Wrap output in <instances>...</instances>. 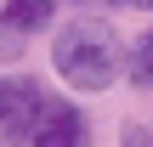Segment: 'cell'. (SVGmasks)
I'll return each mask as SVG.
<instances>
[{
  "label": "cell",
  "instance_id": "3957f363",
  "mask_svg": "<svg viewBox=\"0 0 153 147\" xmlns=\"http://www.w3.org/2000/svg\"><path fill=\"white\" fill-rule=\"evenodd\" d=\"M28 147H91L85 113H79L74 102H51V96H45L34 130H28Z\"/></svg>",
  "mask_w": 153,
  "mask_h": 147
},
{
  "label": "cell",
  "instance_id": "277c9868",
  "mask_svg": "<svg viewBox=\"0 0 153 147\" xmlns=\"http://www.w3.org/2000/svg\"><path fill=\"white\" fill-rule=\"evenodd\" d=\"M57 17V0H0V23L11 34H34Z\"/></svg>",
  "mask_w": 153,
  "mask_h": 147
},
{
  "label": "cell",
  "instance_id": "6da1fadb",
  "mask_svg": "<svg viewBox=\"0 0 153 147\" xmlns=\"http://www.w3.org/2000/svg\"><path fill=\"white\" fill-rule=\"evenodd\" d=\"M51 68L74 91H108L119 79V68H125V45L102 17H74L51 40Z\"/></svg>",
  "mask_w": 153,
  "mask_h": 147
},
{
  "label": "cell",
  "instance_id": "7a4b0ae2",
  "mask_svg": "<svg viewBox=\"0 0 153 147\" xmlns=\"http://www.w3.org/2000/svg\"><path fill=\"white\" fill-rule=\"evenodd\" d=\"M40 108H45V85L34 74H0V147L28 142Z\"/></svg>",
  "mask_w": 153,
  "mask_h": 147
},
{
  "label": "cell",
  "instance_id": "5b68a950",
  "mask_svg": "<svg viewBox=\"0 0 153 147\" xmlns=\"http://www.w3.org/2000/svg\"><path fill=\"white\" fill-rule=\"evenodd\" d=\"M125 79H131V91H153V28L125 51V68H119Z\"/></svg>",
  "mask_w": 153,
  "mask_h": 147
},
{
  "label": "cell",
  "instance_id": "8992f818",
  "mask_svg": "<svg viewBox=\"0 0 153 147\" xmlns=\"http://www.w3.org/2000/svg\"><path fill=\"white\" fill-rule=\"evenodd\" d=\"M119 142H125V147H153V130H142V125H125V130H119Z\"/></svg>",
  "mask_w": 153,
  "mask_h": 147
},
{
  "label": "cell",
  "instance_id": "52a82bcc",
  "mask_svg": "<svg viewBox=\"0 0 153 147\" xmlns=\"http://www.w3.org/2000/svg\"><path fill=\"white\" fill-rule=\"evenodd\" d=\"M108 6H131V11H153V0H108Z\"/></svg>",
  "mask_w": 153,
  "mask_h": 147
}]
</instances>
